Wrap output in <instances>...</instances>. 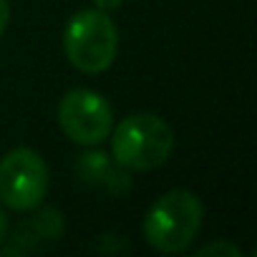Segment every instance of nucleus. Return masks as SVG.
I'll return each instance as SVG.
<instances>
[{
	"label": "nucleus",
	"mask_w": 257,
	"mask_h": 257,
	"mask_svg": "<svg viewBox=\"0 0 257 257\" xmlns=\"http://www.w3.org/2000/svg\"><path fill=\"white\" fill-rule=\"evenodd\" d=\"M58 123L71 142L96 147L111 134L113 111L101 93L91 88H71L58 103Z\"/></svg>",
	"instance_id": "obj_5"
},
{
	"label": "nucleus",
	"mask_w": 257,
	"mask_h": 257,
	"mask_svg": "<svg viewBox=\"0 0 257 257\" xmlns=\"http://www.w3.org/2000/svg\"><path fill=\"white\" fill-rule=\"evenodd\" d=\"M202 202L189 189H169L144 217V237L157 252L187 249L202 227Z\"/></svg>",
	"instance_id": "obj_2"
},
{
	"label": "nucleus",
	"mask_w": 257,
	"mask_h": 257,
	"mask_svg": "<svg viewBox=\"0 0 257 257\" xmlns=\"http://www.w3.org/2000/svg\"><path fill=\"white\" fill-rule=\"evenodd\" d=\"M76 174L81 182L86 184H96L103 187L111 194H126L128 187H132V177L128 172L113 162V157H108L106 152H86L78 157L76 162Z\"/></svg>",
	"instance_id": "obj_6"
},
{
	"label": "nucleus",
	"mask_w": 257,
	"mask_h": 257,
	"mask_svg": "<svg viewBox=\"0 0 257 257\" xmlns=\"http://www.w3.org/2000/svg\"><path fill=\"white\" fill-rule=\"evenodd\" d=\"M48 192V167L28 147L11 149L0 159V202L16 212L36 209Z\"/></svg>",
	"instance_id": "obj_4"
},
{
	"label": "nucleus",
	"mask_w": 257,
	"mask_h": 257,
	"mask_svg": "<svg viewBox=\"0 0 257 257\" xmlns=\"http://www.w3.org/2000/svg\"><path fill=\"white\" fill-rule=\"evenodd\" d=\"M197 254L199 257H207V254H224V257H239L242 252H239V247L237 244H232V242H212V244H207V247H202V249H197Z\"/></svg>",
	"instance_id": "obj_7"
},
{
	"label": "nucleus",
	"mask_w": 257,
	"mask_h": 257,
	"mask_svg": "<svg viewBox=\"0 0 257 257\" xmlns=\"http://www.w3.org/2000/svg\"><path fill=\"white\" fill-rule=\"evenodd\" d=\"M93 3H96V8H98V11L111 13V11H116V8L123 3V0H93Z\"/></svg>",
	"instance_id": "obj_9"
},
{
	"label": "nucleus",
	"mask_w": 257,
	"mask_h": 257,
	"mask_svg": "<svg viewBox=\"0 0 257 257\" xmlns=\"http://www.w3.org/2000/svg\"><path fill=\"white\" fill-rule=\"evenodd\" d=\"M8 21H11V6H8V0H0V36L6 33Z\"/></svg>",
	"instance_id": "obj_8"
},
{
	"label": "nucleus",
	"mask_w": 257,
	"mask_h": 257,
	"mask_svg": "<svg viewBox=\"0 0 257 257\" xmlns=\"http://www.w3.org/2000/svg\"><path fill=\"white\" fill-rule=\"evenodd\" d=\"M111 154L123 169L152 172L162 167L174 152L172 126L157 113H132L116 132L111 128Z\"/></svg>",
	"instance_id": "obj_1"
},
{
	"label": "nucleus",
	"mask_w": 257,
	"mask_h": 257,
	"mask_svg": "<svg viewBox=\"0 0 257 257\" xmlns=\"http://www.w3.org/2000/svg\"><path fill=\"white\" fill-rule=\"evenodd\" d=\"M6 237H8V214L0 207V244L6 242Z\"/></svg>",
	"instance_id": "obj_10"
},
{
	"label": "nucleus",
	"mask_w": 257,
	"mask_h": 257,
	"mask_svg": "<svg viewBox=\"0 0 257 257\" xmlns=\"http://www.w3.org/2000/svg\"><path fill=\"white\" fill-rule=\"evenodd\" d=\"M63 51L68 63L81 73L106 71L118 51V31L108 13L93 8L76 13L63 33Z\"/></svg>",
	"instance_id": "obj_3"
}]
</instances>
